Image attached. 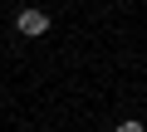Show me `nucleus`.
<instances>
[{
  "instance_id": "nucleus-2",
  "label": "nucleus",
  "mask_w": 147,
  "mask_h": 132,
  "mask_svg": "<svg viewBox=\"0 0 147 132\" xmlns=\"http://www.w3.org/2000/svg\"><path fill=\"white\" fill-rule=\"evenodd\" d=\"M118 132H142V122H132V117H127V122H123Z\"/></svg>"
},
{
  "instance_id": "nucleus-1",
  "label": "nucleus",
  "mask_w": 147,
  "mask_h": 132,
  "mask_svg": "<svg viewBox=\"0 0 147 132\" xmlns=\"http://www.w3.org/2000/svg\"><path fill=\"white\" fill-rule=\"evenodd\" d=\"M44 29H49V15H44V10H20V15H15V34H30V39H39Z\"/></svg>"
}]
</instances>
